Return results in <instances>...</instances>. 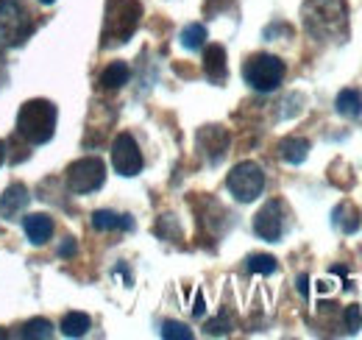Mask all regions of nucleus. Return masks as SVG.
Returning <instances> with one entry per match:
<instances>
[{
    "label": "nucleus",
    "mask_w": 362,
    "mask_h": 340,
    "mask_svg": "<svg viewBox=\"0 0 362 340\" xmlns=\"http://www.w3.org/2000/svg\"><path fill=\"white\" fill-rule=\"evenodd\" d=\"M304 28L317 42H346L349 40V6L346 0H304L301 6Z\"/></svg>",
    "instance_id": "nucleus-1"
},
{
    "label": "nucleus",
    "mask_w": 362,
    "mask_h": 340,
    "mask_svg": "<svg viewBox=\"0 0 362 340\" xmlns=\"http://www.w3.org/2000/svg\"><path fill=\"white\" fill-rule=\"evenodd\" d=\"M56 120H59V112L50 101L45 98L28 101L17 115V134L31 145H45L56 134Z\"/></svg>",
    "instance_id": "nucleus-2"
},
{
    "label": "nucleus",
    "mask_w": 362,
    "mask_h": 340,
    "mask_svg": "<svg viewBox=\"0 0 362 340\" xmlns=\"http://www.w3.org/2000/svg\"><path fill=\"white\" fill-rule=\"evenodd\" d=\"M142 17V6L139 0H106V17H103V34L100 45L103 47H115L132 40V34L139 26Z\"/></svg>",
    "instance_id": "nucleus-3"
},
{
    "label": "nucleus",
    "mask_w": 362,
    "mask_h": 340,
    "mask_svg": "<svg viewBox=\"0 0 362 340\" xmlns=\"http://www.w3.org/2000/svg\"><path fill=\"white\" fill-rule=\"evenodd\" d=\"M34 34V20L23 0H0V47H17Z\"/></svg>",
    "instance_id": "nucleus-4"
},
{
    "label": "nucleus",
    "mask_w": 362,
    "mask_h": 340,
    "mask_svg": "<svg viewBox=\"0 0 362 340\" xmlns=\"http://www.w3.org/2000/svg\"><path fill=\"white\" fill-rule=\"evenodd\" d=\"M284 73H287V64L273 56V53H254L245 64H243V79L245 84L257 92H273L279 89V84L284 81Z\"/></svg>",
    "instance_id": "nucleus-5"
},
{
    "label": "nucleus",
    "mask_w": 362,
    "mask_h": 340,
    "mask_svg": "<svg viewBox=\"0 0 362 340\" xmlns=\"http://www.w3.org/2000/svg\"><path fill=\"white\" fill-rule=\"evenodd\" d=\"M226 187L240 204H251L265 190V173H262V168L257 162H240L228 173Z\"/></svg>",
    "instance_id": "nucleus-6"
},
{
    "label": "nucleus",
    "mask_w": 362,
    "mask_h": 340,
    "mask_svg": "<svg viewBox=\"0 0 362 340\" xmlns=\"http://www.w3.org/2000/svg\"><path fill=\"white\" fill-rule=\"evenodd\" d=\"M103 181H106V165L98 157H84V159H78L67 168V187L78 196L100 190Z\"/></svg>",
    "instance_id": "nucleus-7"
},
{
    "label": "nucleus",
    "mask_w": 362,
    "mask_h": 340,
    "mask_svg": "<svg viewBox=\"0 0 362 340\" xmlns=\"http://www.w3.org/2000/svg\"><path fill=\"white\" fill-rule=\"evenodd\" d=\"M112 165H115V170L120 176H126V178H132V176H136L142 170L139 145H136V140L129 131H123V134L115 137V142H112Z\"/></svg>",
    "instance_id": "nucleus-8"
},
{
    "label": "nucleus",
    "mask_w": 362,
    "mask_h": 340,
    "mask_svg": "<svg viewBox=\"0 0 362 340\" xmlns=\"http://www.w3.org/2000/svg\"><path fill=\"white\" fill-rule=\"evenodd\" d=\"M254 234L265 243H279L284 234V207L279 198L265 201V207L254 215Z\"/></svg>",
    "instance_id": "nucleus-9"
},
{
    "label": "nucleus",
    "mask_w": 362,
    "mask_h": 340,
    "mask_svg": "<svg viewBox=\"0 0 362 340\" xmlns=\"http://www.w3.org/2000/svg\"><path fill=\"white\" fill-rule=\"evenodd\" d=\"M198 148L212 165H218L228 151V131L223 126H204L198 131Z\"/></svg>",
    "instance_id": "nucleus-10"
},
{
    "label": "nucleus",
    "mask_w": 362,
    "mask_h": 340,
    "mask_svg": "<svg viewBox=\"0 0 362 340\" xmlns=\"http://www.w3.org/2000/svg\"><path fill=\"white\" fill-rule=\"evenodd\" d=\"M204 73L212 84H223L228 76V64H226V47L223 45H209L204 50Z\"/></svg>",
    "instance_id": "nucleus-11"
},
{
    "label": "nucleus",
    "mask_w": 362,
    "mask_h": 340,
    "mask_svg": "<svg viewBox=\"0 0 362 340\" xmlns=\"http://www.w3.org/2000/svg\"><path fill=\"white\" fill-rule=\"evenodd\" d=\"M28 201H31L28 187L20 184V181H14V184L6 187V193L0 196V215H3V217H14V215H20L28 207Z\"/></svg>",
    "instance_id": "nucleus-12"
},
{
    "label": "nucleus",
    "mask_w": 362,
    "mask_h": 340,
    "mask_svg": "<svg viewBox=\"0 0 362 340\" xmlns=\"http://www.w3.org/2000/svg\"><path fill=\"white\" fill-rule=\"evenodd\" d=\"M332 226L340 229L343 234H354V232H360V226H362L360 210H357L351 201H340V204L332 210Z\"/></svg>",
    "instance_id": "nucleus-13"
},
{
    "label": "nucleus",
    "mask_w": 362,
    "mask_h": 340,
    "mask_svg": "<svg viewBox=\"0 0 362 340\" xmlns=\"http://www.w3.org/2000/svg\"><path fill=\"white\" fill-rule=\"evenodd\" d=\"M23 229H25V234H28V240L34 246H45L47 240H50V234H53V220L42 212L25 215L23 217Z\"/></svg>",
    "instance_id": "nucleus-14"
},
{
    "label": "nucleus",
    "mask_w": 362,
    "mask_h": 340,
    "mask_svg": "<svg viewBox=\"0 0 362 340\" xmlns=\"http://www.w3.org/2000/svg\"><path fill=\"white\" fill-rule=\"evenodd\" d=\"M334 109H337V115H343L349 120H357L362 115V92L354 86L340 89L337 98H334Z\"/></svg>",
    "instance_id": "nucleus-15"
},
{
    "label": "nucleus",
    "mask_w": 362,
    "mask_h": 340,
    "mask_svg": "<svg viewBox=\"0 0 362 340\" xmlns=\"http://www.w3.org/2000/svg\"><path fill=\"white\" fill-rule=\"evenodd\" d=\"M310 140H304V137H287V140H281L279 142V154H281V159L284 162H290V165H301L307 157H310Z\"/></svg>",
    "instance_id": "nucleus-16"
},
{
    "label": "nucleus",
    "mask_w": 362,
    "mask_h": 340,
    "mask_svg": "<svg viewBox=\"0 0 362 340\" xmlns=\"http://www.w3.org/2000/svg\"><path fill=\"white\" fill-rule=\"evenodd\" d=\"M92 226L98 232H115V229L132 232L134 229V220H132V215H117L112 212V210H98V212L92 215Z\"/></svg>",
    "instance_id": "nucleus-17"
},
{
    "label": "nucleus",
    "mask_w": 362,
    "mask_h": 340,
    "mask_svg": "<svg viewBox=\"0 0 362 340\" xmlns=\"http://www.w3.org/2000/svg\"><path fill=\"white\" fill-rule=\"evenodd\" d=\"M132 79V70L126 62H112L103 73H100V86L103 89H120L123 84H129Z\"/></svg>",
    "instance_id": "nucleus-18"
},
{
    "label": "nucleus",
    "mask_w": 362,
    "mask_h": 340,
    "mask_svg": "<svg viewBox=\"0 0 362 340\" xmlns=\"http://www.w3.org/2000/svg\"><path fill=\"white\" fill-rule=\"evenodd\" d=\"M92 321L87 312H67L64 318H62V332L67 335V338H84L87 332H90Z\"/></svg>",
    "instance_id": "nucleus-19"
},
{
    "label": "nucleus",
    "mask_w": 362,
    "mask_h": 340,
    "mask_svg": "<svg viewBox=\"0 0 362 340\" xmlns=\"http://www.w3.org/2000/svg\"><path fill=\"white\" fill-rule=\"evenodd\" d=\"M179 40L187 50H201V47L206 45V26H201V23H189V26L181 31Z\"/></svg>",
    "instance_id": "nucleus-20"
},
{
    "label": "nucleus",
    "mask_w": 362,
    "mask_h": 340,
    "mask_svg": "<svg viewBox=\"0 0 362 340\" xmlns=\"http://www.w3.org/2000/svg\"><path fill=\"white\" fill-rule=\"evenodd\" d=\"M245 268H248L251 273L271 276V273H276L279 262H276V256H271V254H251L248 259H245Z\"/></svg>",
    "instance_id": "nucleus-21"
},
{
    "label": "nucleus",
    "mask_w": 362,
    "mask_h": 340,
    "mask_svg": "<svg viewBox=\"0 0 362 340\" xmlns=\"http://www.w3.org/2000/svg\"><path fill=\"white\" fill-rule=\"evenodd\" d=\"M23 338H40V340H47L53 338V324L45 321V318H34V321H28L25 327H23V332H20Z\"/></svg>",
    "instance_id": "nucleus-22"
},
{
    "label": "nucleus",
    "mask_w": 362,
    "mask_h": 340,
    "mask_svg": "<svg viewBox=\"0 0 362 340\" xmlns=\"http://www.w3.org/2000/svg\"><path fill=\"white\" fill-rule=\"evenodd\" d=\"M360 327H362V307L360 304H349L343 310V329L349 335H354V332H360Z\"/></svg>",
    "instance_id": "nucleus-23"
},
{
    "label": "nucleus",
    "mask_w": 362,
    "mask_h": 340,
    "mask_svg": "<svg viewBox=\"0 0 362 340\" xmlns=\"http://www.w3.org/2000/svg\"><path fill=\"white\" fill-rule=\"evenodd\" d=\"M162 338L165 340H192V329L179 321H165L162 324Z\"/></svg>",
    "instance_id": "nucleus-24"
},
{
    "label": "nucleus",
    "mask_w": 362,
    "mask_h": 340,
    "mask_svg": "<svg viewBox=\"0 0 362 340\" xmlns=\"http://www.w3.org/2000/svg\"><path fill=\"white\" fill-rule=\"evenodd\" d=\"M204 332H206V335H228V332H231V321H228L226 315H218L215 321H209V324L204 327Z\"/></svg>",
    "instance_id": "nucleus-25"
},
{
    "label": "nucleus",
    "mask_w": 362,
    "mask_h": 340,
    "mask_svg": "<svg viewBox=\"0 0 362 340\" xmlns=\"http://www.w3.org/2000/svg\"><path fill=\"white\" fill-rule=\"evenodd\" d=\"M192 315H195V318H204V315H206V304H204V296H201V293H195V304H192Z\"/></svg>",
    "instance_id": "nucleus-26"
},
{
    "label": "nucleus",
    "mask_w": 362,
    "mask_h": 340,
    "mask_svg": "<svg viewBox=\"0 0 362 340\" xmlns=\"http://www.w3.org/2000/svg\"><path fill=\"white\" fill-rule=\"evenodd\" d=\"M296 288H298V293H301L304 298L310 296V276H307V273H301V276L296 279Z\"/></svg>",
    "instance_id": "nucleus-27"
},
{
    "label": "nucleus",
    "mask_w": 362,
    "mask_h": 340,
    "mask_svg": "<svg viewBox=\"0 0 362 340\" xmlns=\"http://www.w3.org/2000/svg\"><path fill=\"white\" fill-rule=\"evenodd\" d=\"M73 254H76V240L67 237V240L62 243V249H59V256H73Z\"/></svg>",
    "instance_id": "nucleus-28"
},
{
    "label": "nucleus",
    "mask_w": 362,
    "mask_h": 340,
    "mask_svg": "<svg viewBox=\"0 0 362 340\" xmlns=\"http://www.w3.org/2000/svg\"><path fill=\"white\" fill-rule=\"evenodd\" d=\"M332 273H337V276H343V279L349 276V271H346L343 265H334V268H332ZM346 282H349V279H346Z\"/></svg>",
    "instance_id": "nucleus-29"
},
{
    "label": "nucleus",
    "mask_w": 362,
    "mask_h": 340,
    "mask_svg": "<svg viewBox=\"0 0 362 340\" xmlns=\"http://www.w3.org/2000/svg\"><path fill=\"white\" fill-rule=\"evenodd\" d=\"M3 159H6V145L0 142V165H3Z\"/></svg>",
    "instance_id": "nucleus-30"
},
{
    "label": "nucleus",
    "mask_w": 362,
    "mask_h": 340,
    "mask_svg": "<svg viewBox=\"0 0 362 340\" xmlns=\"http://www.w3.org/2000/svg\"><path fill=\"white\" fill-rule=\"evenodd\" d=\"M40 3H42V6H50V3H56V0H40Z\"/></svg>",
    "instance_id": "nucleus-31"
}]
</instances>
